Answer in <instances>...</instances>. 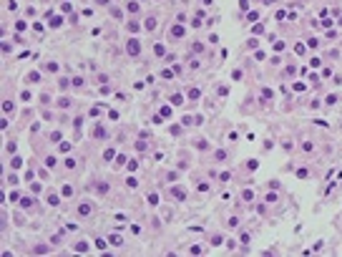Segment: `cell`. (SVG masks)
Returning <instances> with one entry per match:
<instances>
[{
	"mask_svg": "<svg viewBox=\"0 0 342 257\" xmlns=\"http://www.w3.org/2000/svg\"><path fill=\"white\" fill-rule=\"evenodd\" d=\"M126 50H128V56H138V53H141V40L131 38V40H128V45H126Z\"/></svg>",
	"mask_w": 342,
	"mask_h": 257,
	"instance_id": "1",
	"label": "cell"
},
{
	"mask_svg": "<svg viewBox=\"0 0 342 257\" xmlns=\"http://www.w3.org/2000/svg\"><path fill=\"white\" fill-rule=\"evenodd\" d=\"M108 245H116V247H121V245H123V239L118 237V234H111V237H108Z\"/></svg>",
	"mask_w": 342,
	"mask_h": 257,
	"instance_id": "2",
	"label": "cell"
},
{
	"mask_svg": "<svg viewBox=\"0 0 342 257\" xmlns=\"http://www.w3.org/2000/svg\"><path fill=\"white\" fill-rule=\"evenodd\" d=\"M171 35H174V38H181V35H184V25H174V28H171Z\"/></svg>",
	"mask_w": 342,
	"mask_h": 257,
	"instance_id": "3",
	"label": "cell"
},
{
	"mask_svg": "<svg viewBox=\"0 0 342 257\" xmlns=\"http://www.w3.org/2000/svg\"><path fill=\"white\" fill-rule=\"evenodd\" d=\"M171 103H174V106H181V103H184V96H181V93H174V96H171Z\"/></svg>",
	"mask_w": 342,
	"mask_h": 257,
	"instance_id": "4",
	"label": "cell"
},
{
	"mask_svg": "<svg viewBox=\"0 0 342 257\" xmlns=\"http://www.w3.org/2000/svg\"><path fill=\"white\" fill-rule=\"evenodd\" d=\"M174 197H179V199H186V192L181 187H174Z\"/></svg>",
	"mask_w": 342,
	"mask_h": 257,
	"instance_id": "5",
	"label": "cell"
},
{
	"mask_svg": "<svg viewBox=\"0 0 342 257\" xmlns=\"http://www.w3.org/2000/svg\"><path fill=\"white\" fill-rule=\"evenodd\" d=\"M10 166H13V169H20V166H23V159H20V156H15V159L10 161Z\"/></svg>",
	"mask_w": 342,
	"mask_h": 257,
	"instance_id": "6",
	"label": "cell"
},
{
	"mask_svg": "<svg viewBox=\"0 0 342 257\" xmlns=\"http://www.w3.org/2000/svg\"><path fill=\"white\" fill-rule=\"evenodd\" d=\"M146 28L154 30V28H156V18H146Z\"/></svg>",
	"mask_w": 342,
	"mask_h": 257,
	"instance_id": "7",
	"label": "cell"
},
{
	"mask_svg": "<svg viewBox=\"0 0 342 257\" xmlns=\"http://www.w3.org/2000/svg\"><path fill=\"white\" fill-rule=\"evenodd\" d=\"M78 212H81V214H91V204H81Z\"/></svg>",
	"mask_w": 342,
	"mask_h": 257,
	"instance_id": "8",
	"label": "cell"
},
{
	"mask_svg": "<svg viewBox=\"0 0 342 257\" xmlns=\"http://www.w3.org/2000/svg\"><path fill=\"white\" fill-rule=\"evenodd\" d=\"M199 96H201L199 88H191V91H189V98H199Z\"/></svg>",
	"mask_w": 342,
	"mask_h": 257,
	"instance_id": "9",
	"label": "cell"
},
{
	"mask_svg": "<svg viewBox=\"0 0 342 257\" xmlns=\"http://www.w3.org/2000/svg\"><path fill=\"white\" fill-rule=\"evenodd\" d=\"M61 23H63V18H61V15H56V18L50 20V25H53V28H58V25H61Z\"/></svg>",
	"mask_w": 342,
	"mask_h": 257,
	"instance_id": "10",
	"label": "cell"
},
{
	"mask_svg": "<svg viewBox=\"0 0 342 257\" xmlns=\"http://www.w3.org/2000/svg\"><path fill=\"white\" fill-rule=\"evenodd\" d=\"M86 250H88L86 242H78V245H75V252H86Z\"/></svg>",
	"mask_w": 342,
	"mask_h": 257,
	"instance_id": "11",
	"label": "cell"
},
{
	"mask_svg": "<svg viewBox=\"0 0 342 257\" xmlns=\"http://www.w3.org/2000/svg\"><path fill=\"white\" fill-rule=\"evenodd\" d=\"M96 136H98V139L106 136V129H103V126H96Z\"/></svg>",
	"mask_w": 342,
	"mask_h": 257,
	"instance_id": "12",
	"label": "cell"
},
{
	"mask_svg": "<svg viewBox=\"0 0 342 257\" xmlns=\"http://www.w3.org/2000/svg\"><path fill=\"white\" fill-rule=\"evenodd\" d=\"M38 78H40V76H38V73H35V71H33V73H28V81H30V83H35V81H38Z\"/></svg>",
	"mask_w": 342,
	"mask_h": 257,
	"instance_id": "13",
	"label": "cell"
},
{
	"mask_svg": "<svg viewBox=\"0 0 342 257\" xmlns=\"http://www.w3.org/2000/svg\"><path fill=\"white\" fill-rule=\"evenodd\" d=\"M149 204H159V194H149Z\"/></svg>",
	"mask_w": 342,
	"mask_h": 257,
	"instance_id": "14",
	"label": "cell"
},
{
	"mask_svg": "<svg viewBox=\"0 0 342 257\" xmlns=\"http://www.w3.org/2000/svg\"><path fill=\"white\" fill-rule=\"evenodd\" d=\"M48 204H53V207H56V204H58V197H56V194H50V197H48Z\"/></svg>",
	"mask_w": 342,
	"mask_h": 257,
	"instance_id": "15",
	"label": "cell"
},
{
	"mask_svg": "<svg viewBox=\"0 0 342 257\" xmlns=\"http://www.w3.org/2000/svg\"><path fill=\"white\" fill-rule=\"evenodd\" d=\"M239 8H242V10H247V8H249V0H239Z\"/></svg>",
	"mask_w": 342,
	"mask_h": 257,
	"instance_id": "16",
	"label": "cell"
},
{
	"mask_svg": "<svg viewBox=\"0 0 342 257\" xmlns=\"http://www.w3.org/2000/svg\"><path fill=\"white\" fill-rule=\"evenodd\" d=\"M204 3H206V5H209V3H212V0H204Z\"/></svg>",
	"mask_w": 342,
	"mask_h": 257,
	"instance_id": "17",
	"label": "cell"
}]
</instances>
